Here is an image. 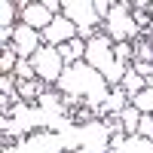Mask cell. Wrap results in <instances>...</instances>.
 I'll list each match as a JSON object with an SVG mask.
<instances>
[{"instance_id": "obj_1", "label": "cell", "mask_w": 153, "mask_h": 153, "mask_svg": "<svg viewBox=\"0 0 153 153\" xmlns=\"http://www.w3.org/2000/svg\"><path fill=\"white\" fill-rule=\"evenodd\" d=\"M55 89H58V92H65V95H80V98H86V107H92V110H98V107L110 98L107 80L89 65V61H76V65L65 68V74H61V80L55 83Z\"/></svg>"}, {"instance_id": "obj_2", "label": "cell", "mask_w": 153, "mask_h": 153, "mask_svg": "<svg viewBox=\"0 0 153 153\" xmlns=\"http://www.w3.org/2000/svg\"><path fill=\"white\" fill-rule=\"evenodd\" d=\"M86 61L107 80L110 89H117L123 83L126 71H129V65H123V61L113 55V40H110L107 34H95L92 40L86 43Z\"/></svg>"}, {"instance_id": "obj_3", "label": "cell", "mask_w": 153, "mask_h": 153, "mask_svg": "<svg viewBox=\"0 0 153 153\" xmlns=\"http://www.w3.org/2000/svg\"><path fill=\"white\" fill-rule=\"evenodd\" d=\"M104 25H107V37L113 43H135L141 37V28L132 19V0H117V6H113Z\"/></svg>"}, {"instance_id": "obj_4", "label": "cell", "mask_w": 153, "mask_h": 153, "mask_svg": "<svg viewBox=\"0 0 153 153\" xmlns=\"http://www.w3.org/2000/svg\"><path fill=\"white\" fill-rule=\"evenodd\" d=\"M34 71H37V76H40V80L46 83V86H55L58 80H61V74H65V58H61L58 55V49L55 46H40V49H37V52H34Z\"/></svg>"}, {"instance_id": "obj_5", "label": "cell", "mask_w": 153, "mask_h": 153, "mask_svg": "<svg viewBox=\"0 0 153 153\" xmlns=\"http://www.w3.org/2000/svg\"><path fill=\"white\" fill-rule=\"evenodd\" d=\"M61 16H68L80 31H95L101 25L95 0H61Z\"/></svg>"}, {"instance_id": "obj_6", "label": "cell", "mask_w": 153, "mask_h": 153, "mask_svg": "<svg viewBox=\"0 0 153 153\" xmlns=\"http://www.w3.org/2000/svg\"><path fill=\"white\" fill-rule=\"evenodd\" d=\"M76 37H80V28H76V25H74L68 16H55V19H52V25L43 31V43L58 49V46H65V43L76 40Z\"/></svg>"}, {"instance_id": "obj_7", "label": "cell", "mask_w": 153, "mask_h": 153, "mask_svg": "<svg viewBox=\"0 0 153 153\" xmlns=\"http://www.w3.org/2000/svg\"><path fill=\"white\" fill-rule=\"evenodd\" d=\"M43 46V34L28 28V25H16L12 28V49L19 52V58H34V52Z\"/></svg>"}, {"instance_id": "obj_8", "label": "cell", "mask_w": 153, "mask_h": 153, "mask_svg": "<svg viewBox=\"0 0 153 153\" xmlns=\"http://www.w3.org/2000/svg\"><path fill=\"white\" fill-rule=\"evenodd\" d=\"M52 19H55V16L40 3V0H34L31 6H25V9H22V25H28V28L40 31V34L49 28V25H52Z\"/></svg>"}, {"instance_id": "obj_9", "label": "cell", "mask_w": 153, "mask_h": 153, "mask_svg": "<svg viewBox=\"0 0 153 153\" xmlns=\"http://www.w3.org/2000/svg\"><path fill=\"white\" fill-rule=\"evenodd\" d=\"M43 86H46L43 80H16V92H19L22 101H37V98L46 92Z\"/></svg>"}, {"instance_id": "obj_10", "label": "cell", "mask_w": 153, "mask_h": 153, "mask_svg": "<svg viewBox=\"0 0 153 153\" xmlns=\"http://www.w3.org/2000/svg\"><path fill=\"white\" fill-rule=\"evenodd\" d=\"M120 86L126 89V95H129V98H135V95H141L144 89H147V80H144L141 74H135L132 65H129V71H126V76H123V83H120Z\"/></svg>"}, {"instance_id": "obj_11", "label": "cell", "mask_w": 153, "mask_h": 153, "mask_svg": "<svg viewBox=\"0 0 153 153\" xmlns=\"http://www.w3.org/2000/svg\"><path fill=\"white\" fill-rule=\"evenodd\" d=\"M141 117H144V113L138 110L135 104H126V107L120 110V120H123V129H126V135H138V126H141Z\"/></svg>"}, {"instance_id": "obj_12", "label": "cell", "mask_w": 153, "mask_h": 153, "mask_svg": "<svg viewBox=\"0 0 153 153\" xmlns=\"http://www.w3.org/2000/svg\"><path fill=\"white\" fill-rule=\"evenodd\" d=\"M16 12H19L16 0H3V3H0V31L16 28Z\"/></svg>"}, {"instance_id": "obj_13", "label": "cell", "mask_w": 153, "mask_h": 153, "mask_svg": "<svg viewBox=\"0 0 153 153\" xmlns=\"http://www.w3.org/2000/svg\"><path fill=\"white\" fill-rule=\"evenodd\" d=\"M123 153H153V141H147V138H141V135H129Z\"/></svg>"}, {"instance_id": "obj_14", "label": "cell", "mask_w": 153, "mask_h": 153, "mask_svg": "<svg viewBox=\"0 0 153 153\" xmlns=\"http://www.w3.org/2000/svg\"><path fill=\"white\" fill-rule=\"evenodd\" d=\"M132 46H135V61H153V43H150V40L138 37Z\"/></svg>"}, {"instance_id": "obj_15", "label": "cell", "mask_w": 153, "mask_h": 153, "mask_svg": "<svg viewBox=\"0 0 153 153\" xmlns=\"http://www.w3.org/2000/svg\"><path fill=\"white\" fill-rule=\"evenodd\" d=\"M113 55H117L123 65H132L135 61V46L132 43H113Z\"/></svg>"}, {"instance_id": "obj_16", "label": "cell", "mask_w": 153, "mask_h": 153, "mask_svg": "<svg viewBox=\"0 0 153 153\" xmlns=\"http://www.w3.org/2000/svg\"><path fill=\"white\" fill-rule=\"evenodd\" d=\"M16 80H34L37 76V71H34V61L31 58H19V68H16Z\"/></svg>"}, {"instance_id": "obj_17", "label": "cell", "mask_w": 153, "mask_h": 153, "mask_svg": "<svg viewBox=\"0 0 153 153\" xmlns=\"http://www.w3.org/2000/svg\"><path fill=\"white\" fill-rule=\"evenodd\" d=\"M138 135H141V138H147V141H153V113H144V117H141Z\"/></svg>"}, {"instance_id": "obj_18", "label": "cell", "mask_w": 153, "mask_h": 153, "mask_svg": "<svg viewBox=\"0 0 153 153\" xmlns=\"http://www.w3.org/2000/svg\"><path fill=\"white\" fill-rule=\"evenodd\" d=\"M113 6H117V0H95V9H98L101 22H107V16L113 12Z\"/></svg>"}]
</instances>
